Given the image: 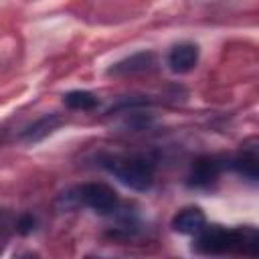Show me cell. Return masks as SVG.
<instances>
[{
    "mask_svg": "<svg viewBox=\"0 0 259 259\" xmlns=\"http://www.w3.org/2000/svg\"><path fill=\"white\" fill-rule=\"evenodd\" d=\"M109 174L134 190H148L154 182V164L142 156L113 154L103 156L99 162Z\"/></svg>",
    "mask_w": 259,
    "mask_h": 259,
    "instance_id": "6da1fadb",
    "label": "cell"
},
{
    "mask_svg": "<svg viewBox=\"0 0 259 259\" xmlns=\"http://www.w3.org/2000/svg\"><path fill=\"white\" fill-rule=\"evenodd\" d=\"M221 172V164L214 158H200L198 162H194L190 176H188V184L194 188H206L210 186Z\"/></svg>",
    "mask_w": 259,
    "mask_h": 259,
    "instance_id": "ba28073f",
    "label": "cell"
},
{
    "mask_svg": "<svg viewBox=\"0 0 259 259\" xmlns=\"http://www.w3.org/2000/svg\"><path fill=\"white\" fill-rule=\"evenodd\" d=\"M206 225V217L198 206H186L182 210H178L172 219V227L174 231L182 233V235H196L198 231H202Z\"/></svg>",
    "mask_w": 259,
    "mask_h": 259,
    "instance_id": "8992f818",
    "label": "cell"
},
{
    "mask_svg": "<svg viewBox=\"0 0 259 259\" xmlns=\"http://www.w3.org/2000/svg\"><path fill=\"white\" fill-rule=\"evenodd\" d=\"M233 229H225L221 225H210L194 235V249L204 255H221L231 253Z\"/></svg>",
    "mask_w": 259,
    "mask_h": 259,
    "instance_id": "3957f363",
    "label": "cell"
},
{
    "mask_svg": "<svg viewBox=\"0 0 259 259\" xmlns=\"http://www.w3.org/2000/svg\"><path fill=\"white\" fill-rule=\"evenodd\" d=\"M231 253L239 255H259V229L255 227H237L233 229Z\"/></svg>",
    "mask_w": 259,
    "mask_h": 259,
    "instance_id": "9c48e42d",
    "label": "cell"
},
{
    "mask_svg": "<svg viewBox=\"0 0 259 259\" xmlns=\"http://www.w3.org/2000/svg\"><path fill=\"white\" fill-rule=\"evenodd\" d=\"M59 117H55V115H51V117H42V119H38L36 123H32L30 127H26L24 132H22V138L24 140H28V142H36V140H40V138H45L47 134H51L57 125H59Z\"/></svg>",
    "mask_w": 259,
    "mask_h": 259,
    "instance_id": "8fae6325",
    "label": "cell"
},
{
    "mask_svg": "<svg viewBox=\"0 0 259 259\" xmlns=\"http://www.w3.org/2000/svg\"><path fill=\"white\" fill-rule=\"evenodd\" d=\"M156 63V57L152 53H136L119 63H115L107 75H117V77H127V75H136V73H144L150 71Z\"/></svg>",
    "mask_w": 259,
    "mask_h": 259,
    "instance_id": "52a82bcc",
    "label": "cell"
},
{
    "mask_svg": "<svg viewBox=\"0 0 259 259\" xmlns=\"http://www.w3.org/2000/svg\"><path fill=\"white\" fill-rule=\"evenodd\" d=\"M65 105L69 109H81V111H91L99 105V99L91 93V91H81V89H75V91H69L65 97H63Z\"/></svg>",
    "mask_w": 259,
    "mask_h": 259,
    "instance_id": "30bf717a",
    "label": "cell"
},
{
    "mask_svg": "<svg viewBox=\"0 0 259 259\" xmlns=\"http://www.w3.org/2000/svg\"><path fill=\"white\" fill-rule=\"evenodd\" d=\"M231 168L247 180H259V142L255 146L245 144L237 156L231 158Z\"/></svg>",
    "mask_w": 259,
    "mask_h": 259,
    "instance_id": "277c9868",
    "label": "cell"
},
{
    "mask_svg": "<svg viewBox=\"0 0 259 259\" xmlns=\"http://www.w3.org/2000/svg\"><path fill=\"white\" fill-rule=\"evenodd\" d=\"M63 208L73 210L77 206H87L99 214H111L117 208V194L111 186L103 182H87L81 186H75L61 196Z\"/></svg>",
    "mask_w": 259,
    "mask_h": 259,
    "instance_id": "7a4b0ae2",
    "label": "cell"
},
{
    "mask_svg": "<svg viewBox=\"0 0 259 259\" xmlns=\"http://www.w3.org/2000/svg\"><path fill=\"white\" fill-rule=\"evenodd\" d=\"M32 225H34V219H32L30 214H26V217H22V219L18 221V231H20V233H28V231L34 229Z\"/></svg>",
    "mask_w": 259,
    "mask_h": 259,
    "instance_id": "7c38bea8",
    "label": "cell"
},
{
    "mask_svg": "<svg viewBox=\"0 0 259 259\" xmlns=\"http://www.w3.org/2000/svg\"><path fill=\"white\" fill-rule=\"evenodd\" d=\"M198 63V47L192 42H180L168 53V67L174 73H188Z\"/></svg>",
    "mask_w": 259,
    "mask_h": 259,
    "instance_id": "5b68a950",
    "label": "cell"
}]
</instances>
